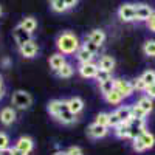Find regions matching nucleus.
Instances as JSON below:
<instances>
[{"instance_id":"obj_46","label":"nucleus","mask_w":155,"mask_h":155,"mask_svg":"<svg viewBox=\"0 0 155 155\" xmlns=\"http://www.w3.org/2000/svg\"><path fill=\"white\" fill-rule=\"evenodd\" d=\"M53 155H67V152H65V150H58V152H54Z\"/></svg>"},{"instance_id":"obj_33","label":"nucleus","mask_w":155,"mask_h":155,"mask_svg":"<svg viewBox=\"0 0 155 155\" xmlns=\"http://www.w3.org/2000/svg\"><path fill=\"white\" fill-rule=\"evenodd\" d=\"M132 85H134V90H135V92H144L146 87H147V85L144 84V81L141 79L140 76L137 78V79H134V81H132Z\"/></svg>"},{"instance_id":"obj_45","label":"nucleus","mask_w":155,"mask_h":155,"mask_svg":"<svg viewBox=\"0 0 155 155\" xmlns=\"http://www.w3.org/2000/svg\"><path fill=\"white\" fill-rule=\"evenodd\" d=\"M2 65H5V67H6V65H9V59H8V58H5V59L2 61Z\"/></svg>"},{"instance_id":"obj_26","label":"nucleus","mask_w":155,"mask_h":155,"mask_svg":"<svg viewBox=\"0 0 155 155\" xmlns=\"http://www.w3.org/2000/svg\"><path fill=\"white\" fill-rule=\"evenodd\" d=\"M143 53L147 58H155V39H149L143 44Z\"/></svg>"},{"instance_id":"obj_38","label":"nucleus","mask_w":155,"mask_h":155,"mask_svg":"<svg viewBox=\"0 0 155 155\" xmlns=\"http://www.w3.org/2000/svg\"><path fill=\"white\" fill-rule=\"evenodd\" d=\"M67 155H84V150L81 146H70L65 149Z\"/></svg>"},{"instance_id":"obj_27","label":"nucleus","mask_w":155,"mask_h":155,"mask_svg":"<svg viewBox=\"0 0 155 155\" xmlns=\"http://www.w3.org/2000/svg\"><path fill=\"white\" fill-rule=\"evenodd\" d=\"M98 87H99V92H101L102 96L107 95L109 92H112V90L115 88V78H110L109 81H104V82L98 84Z\"/></svg>"},{"instance_id":"obj_14","label":"nucleus","mask_w":155,"mask_h":155,"mask_svg":"<svg viewBox=\"0 0 155 155\" xmlns=\"http://www.w3.org/2000/svg\"><path fill=\"white\" fill-rule=\"evenodd\" d=\"M85 39L87 41H90V42H93L95 45H98L99 48L104 45V42H106V39H107V34H106V31L104 30H101V28H95V30H92L87 36H85Z\"/></svg>"},{"instance_id":"obj_8","label":"nucleus","mask_w":155,"mask_h":155,"mask_svg":"<svg viewBox=\"0 0 155 155\" xmlns=\"http://www.w3.org/2000/svg\"><path fill=\"white\" fill-rule=\"evenodd\" d=\"M12 37H14V42L17 44V47H20V45H23V44L30 42L31 39H33V34L28 33V31L19 23V25H16V28L12 30Z\"/></svg>"},{"instance_id":"obj_1","label":"nucleus","mask_w":155,"mask_h":155,"mask_svg":"<svg viewBox=\"0 0 155 155\" xmlns=\"http://www.w3.org/2000/svg\"><path fill=\"white\" fill-rule=\"evenodd\" d=\"M81 47V41L73 31H62L56 39V48L64 56L74 54Z\"/></svg>"},{"instance_id":"obj_6","label":"nucleus","mask_w":155,"mask_h":155,"mask_svg":"<svg viewBox=\"0 0 155 155\" xmlns=\"http://www.w3.org/2000/svg\"><path fill=\"white\" fill-rule=\"evenodd\" d=\"M98 71H99V67L96 62H85V64H79L78 65V73L84 79H95Z\"/></svg>"},{"instance_id":"obj_47","label":"nucleus","mask_w":155,"mask_h":155,"mask_svg":"<svg viewBox=\"0 0 155 155\" xmlns=\"http://www.w3.org/2000/svg\"><path fill=\"white\" fill-rule=\"evenodd\" d=\"M2 14H3V8H2V5H0V17H2Z\"/></svg>"},{"instance_id":"obj_7","label":"nucleus","mask_w":155,"mask_h":155,"mask_svg":"<svg viewBox=\"0 0 155 155\" xmlns=\"http://www.w3.org/2000/svg\"><path fill=\"white\" fill-rule=\"evenodd\" d=\"M19 53L25 59H33V58H36L39 54V44L34 41V39H31L30 42L19 47Z\"/></svg>"},{"instance_id":"obj_42","label":"nucleus","mask_w":155,"mask_h":155,"mask_svg":"<svg viewBox=\"0 0 155 155\" xmlns=\"http://www.w3.org/2000/svg\"><path fill=\"white\" fill-rule=\"evenodd\" d=\"M5 96V85H3V78L0 74V99H3Z\"/></svg>"},{"instance_id":"obj_11","label":"nucleus","mask_w":155,"mask_h":155,"mask_svg":"<svg viewBox=\"0 0 155 155\" xmlns=\"http://www.w3.org/2000/svg\"><path fill=\"white\" fill-rule=\"evenodd\" d=\"M16 120H17V112H16V109L14 107H9V106H6V107H3L2 110H0V123H2L3 126H12L16 123Z\"/></svg>"},{"instance_id":"obj_31","label":"nucleus","mask_w":155,"mask_h":155,"mask_svg":"<svg viewBox=\"0 0 155 155\" xmlns=\"http://www.w3.org/2000/svg\"><path fill=\"white\" fill-rule=\"evenodd\" d=\"M95 123L109 127V112H99V113L95 116Z\"/></svg>"},{"instance_id":"obj_12","label":"nucleus","mask_w":155,"mask_h":155,"mask_svg":"<svg viewBox=\"0 0 155 155\" xmlns=\"http://www.w3.org/2000/svg\"><path fill=\"white\" fill-rule=\"evenodd\" d=\"M65 106L68 107V110L74 115H79L84 112V107H85V102L81 96H71L68 99H65Z\"/></svg>"},{"instance_id":"obj_21","label":"nucleus","mask_w":155,"mask_h":155,"mask_svg":"<svg viewBox=\"0 0 155 155\" xmlns=\"http://www.w3.org/2000/svg\"><path fill=\"white\" fill-rule=\"evenodd\" d=\"M74 56H76V61L79 62V64H85V62H93V59H95V54L93 53H90V51L87 50V48H84L82 45L79 47V50L74 53Z\"/></svg>"},{"instance_id":"obj_34","label":"nucleus","mask_w":155,"mask_h":155,"mask_svg":"<svg viewBox=\"0 0 155 155\" xmlns=\"http://www.w3.org/2000/svg\"><path fill=\"white\" fill-rule=\"evenodd\" d=\"M132 116L134 118H146L147 120V113L143 109H140L137 104H132Z\"/></svg>"},{"instance_id":"obj_24","label":"nucleus","mask_w":155,"mask_h":155,"mask_svg":"<svg viewBox=\"0 0 155 155\" xmlns=\"http://www.w3.org/2000/svg\"><path fill=\"white\" fill-rule=\"evenodd\" d=\"M74 74V67L71 65L70 62H65L64 65L56 71V76L61 78V79H70V78Z\"/></svg>"},{"instance_id":"obj_23","label":"nucleus","mask_w":155,"mask_h":155,"mask_svg":"<svg viewBox=\"0 0 155 155\" xmlns=\"http://www.w3.org/2000/svg\"><path fill=\"white\" fill-rule=\"evenodd\" d=\"M102 98H104L106 102H107V104H110V106H121L123 101H124V98H123L118 92H116L115 88L112 90V92H109L107 95H104Z\"/></svg>"},{"instance_id":"obj_18","label":"nucleus","mask_w":155,"mask_h":155,"mask_svg":"<svg viewBox=\"0 0 155 155\" xmlns=\"http://www.w3.org/2000/svg\"><path fill=\"white\" fill-rule=\"evenodd\" d=\"M67 62V59H65V56H64L62 53H54V54H51L50 56V59H48V65H50V68L53 70L54 73L64 65V64Z\"/></svg>"},{"instance_id":"obj_41","label":"nucleus","mask_w":155,"mask_h":155,"mask_svg":"<svg viewBox=\"0 0 155 155\" xmlns=\"http://www.w3.org/2000/svg\"><path fill=\"white\" fill-rule=\"evenodd\" d=\"M64 2H65V5H67L68 9H73V8L78 5V2H79V0H64Z\"/></svg>"},{"instance_id":"obj_37","label":"nucleus","mask_w":155,"mask_h":155,"mask_svg":"<svg viewBox=\"0 0 155 155\" xmlns=\"http://www.w3.org/2000/svg\"><path fill=\"white\" fill-rule=\"evenodd\" d=\"M121 121H120V118L116 116V113L115 112H109V129H113V127H116Z\"/></svg>"},{"instance_id":"obj_10","label":"nucleus","mask_w":155,"mask_h":155,"mask_svg":"<svg viewBox=\"0 0 155 155\" xmlns=\"http://www.w3.org/2000/svg\"><path fill=\"white\" fill-rule=\"evenodd\" d=\"M65 109H67L65 99H51V101H48V104H47V112H48V115H51L54 120H56Z\"/></svg>"},{"instance_id":"obj_3","label":"nucleus","mask_w":155,"mask_h":155,"mask_svg":"<svg viewBox=\"0 0 155 155\" xmlns=\"http://www.w3.org/2000/svg\"><path fill=\"white\" fill-rule=\"evenodd\" d=\"M116 16L121 22L126 23L135 22V3H123L116 11Z\"/></svg>"},{"instance_id":"obj_22","label":"nucleus","mask_w":155,"mask_h":155,"mask_svg":"<svg viewBox=\"0 0 155 155\" xmlns=\"http://www.w3.org/2000/svg\"><path fill=\"white\" fill-rule=\"evenodd\" d=\"M138 137L141 138V141H143L146 150H150V149L155 147V135H153L150 130H147V129H146V130H143Z\"/></svg>"},{"instance_id":"obj_40","label":"nucleus","mask_w":155,"mask_h":155,"mask_svg":"<svg viewBox=\"0 0 155 155\" xmlns=\"http://www.w3.org/2000/svg\"><path fill=\"white\" fill-rule=\"evenodd\" d=\"M144 93H146V96H149L150 99H155V82L146 87V90H144Z\"/></svg>"},{"instance_id":"obj_28","label":"nucleus","mask_w":155,"mask_h":155,"mask_svg":"<svg viewBox=\"0 0 155 155\" xmlns=\"http://www.w3.org/2000/svg\"><path fill=\"white\" fill-rule=\"evenodd\" d=\"M51 9H53L54 12H65L68 11L67 5L64 0H51Z\"/></svg>"},{"instance_id":"obj_13","label":"nucleus","mask_w":155,"mask_h":155,"mask_svg":"<svg viewBox=\"0 0 155 155\" xmlns=\"http://www.w3.org/2000/svg\"><path fill=\"white\" fill-rule=\"evenodd\" d=\"M14 147H17V149H20V150H23L25 153L30 155V153L34 150V140H33L31 137H28V135H22V137H19V138L16 140Z\"/></svg>"},{"instance_id":"obj_29","label":"nucleus","mask_w":155,"mask_h":155,"mask_svg":"<svg viewBox=\"0 0 155 155\" xmlns=\"http://www.w3.org/2000/svg\"><path fill=\"white\" fill-rule=\"evenodd\" d=\"M132 149H134L135 152H138V153L146 152V147H144L143 141H141V138H140L138 135H137L135 138H132Z\"/></svg>"},{"instance_id":"obj_2","label":"nucleus","mask_w":155,"mask_h":155,"mask_svg":"<svg viewBox=\"0 0 155 155\" xmlns=\"http://www.w3.org/2000/svg\"><path fill=\"white\" fill-rule=\"evenodd\" d=\"M11 104L16 110H28L33 104V96L27 90H16V92H12Z\"/></svg>"},{"instance_id":"obj_44","label":"nucleus","mask_w":155,"mask_h":155,"mask_svg":"<svg viewBox=\"0 0 155 155\" xmlns=\"http://www.w3.org/2000/svg\"><path fill=\"white\" fill-rule=\"evenodd\" d=\"M12 155H28V153H25L23 150H20L17 147H12Z\"/></svg>"},{"instance_id":"obj_35","label":"nucleus","mask_w":155,"mask_h":155,"mask_svg":"<svg viewBox=\"0 0 155 155\" xmlns=\"http://www.w3.org/2000/svg\"><path fill=\"white\" fill-rule=\"evenodd\" d=\"M84 48H87L88 51H90V53H93V54H96L98 53V51H99V47L98 45H95L93 42H90V41H87V39H84V42L81 44Z\"/></svg>"},{"instance_id":"obj_36","label":"nucleus","mask_w":155,"mask_h":155,"mask_svg":"<svg viewBox=\"0 0 155 155\" xmlns=\"http://www.w3.org/2000/svg\"><path fill=\"white\" fill-rule=\"evenodd\" d=\"M9 135L6 132H0V149H5V147H9Z\"/></svg>"},{"instance_id":"obj_25","label":"nucleus","mask_w":155,"mask_h":155,"mask_svg":"<svg viewBox=\"0 0 155 155\" xmlns=\"http://www.w3.org/2000/svg\"><path fill=\"white\" fill-rule=\"evenodd\" d=\"M20 25L27 30L28 33H34L36 30H37V19L36 17H33V16H28V17H23L22 19V22H20Z\"/></svg>"},{"instance_id":"obj_5","label":"nucleus","mask_w":155,"mask_h":155,"mask_svg":"<svg viewBox=\"0 0 155 155\" xmlns=\"http://www.w3.org/2000/svg\"><path fill=\"white\" fill-rule=\"evenodd\" d=\"M109 132H110V129H109V127L101 126V124H98V123H95V121L90 124V126L87 127V130H85L87 137H88V138H92V140L106 138V137L109 135Z\"/></svg>"},{"instance_id":"obj_4","label":"nucleus","mask_w":155,"mask_h":155,"mask_svg":"<svg viewBox=\"0 0 155 155\" xmlns=\"http://www.w3.org/2000/svg\"><path fill=\"white\" fill-rule=\"evenodd\" d=\"M115 90L118 92L124 99L126 98H130L135 90H134V85H132V81H127V79H123V78H115Z\"/></svg>"},{"instance_id":"obj_43","label":"nucleus","mask_w":155,"mask_h":155,"mask_svg":"<svg viewBox=\"0 0 155 155\" xmlns=\"http://www.w3.org/2000/svg\"><path fill=\"white\" fill-rule=\"evenodd\" d=\"M0 155H12V147H5V149H0Z\"/></svg>"},{"instance_id":"obj_32","label":"nucleus","mask_w":155,"mask_h":155,"mask_svg":"<svg viewBox=\"0 0 155 155\" xmlns=\"http://www.w3.org/2000/svg\"><path fill=\"white\" fill-rule=\"evenodd\" d=\"M110 78H113V76H112V73L104 71V70H99V71L96 73V76H95V81H96L98 84H101V82H104V81H109Z\"/></svg>"},{"instance_id":"obj_16","label":"nucleus","mask_w":155,"mask_h":155,"mask_svg":"<svg viewBox=\"0 0 155 155\" xmlns=\"http://www.w3.org/2000/svg\"><path fill=\"white\" fill-rule=\"evenodd\" d=\"M96 64H98L99 70H104V71H109V73H113V70H115V67H116V61H115V58L110 56V54L101 56Z\"/></svg>"},{"instance_id":"obj_20","label":"nucleus","mask_w":155,"mask_h":155,"mask_svg":"<svg viewBox=\"0 0 155 155\" xmlns=\"http://www.w3.org/2000/svg\"><path fill=\"white\" fill-rule=\"evenodd\" d=\"M56 121H59V123L64 124V126H71V124H74V123L78 121V115L71 113V112L68 110V107H67V109L56 118Z\"/></svg>"},{"instance_id":"obj_9","label":"nucleus","mask_w":155,"mask_h":155,"mask_svg":"<svg viewBox=\"0 0 155 155\" xmlns=\"http://www.w3.org/2000/svg\"><path fill=\"white\" fill-rule=\"evenodd\" d=\"M153 8L147 3H135V22H147Z\"/></svg>"},{"instance_id":"obj_30","label":"nucleus","mask_w":155,"mask_h":155,"mask_svg":"<svg viewBox=\"0 0 155 155\" xmlns=\"http://www.w3.org/2000/svg\"><path fill=\"white\" fill-rule=\"evenodd\" d=\"M141 79L144 81V84L146 85H150V84H153L155 82V70H146L143 74L140 76Z\"/></svg>"},{"instance_id":"obj_15","label":"nucleus","mask_w":155,"mask_h":155,"mask_svg":"<svg viewBox=\"0 0 155 155\" xmlns=\"http://www.w3.org/2000/svg\"><path fill=\"white\" fill-rule=\"evenodd\" d=\"M112 130H113V135L118 140H132V130H130L129 123H120Z\"/></svg>"},{"instance_id":"obj_17","label":"nucleus","mask_w":155,"mask_h":155,"mask_svg":"<svg viewBox=\"0 0 155 155\" xmlns=\"http://www.w3.org/2000/svg\"><path fill=\"white\" fill-rule=\"evenodd\" d=\"M115 113H116V116L120 118V121L121 123H129L134 116H132V106H129V104H121V106H118V109L115 110Z\"/></svg>"},{"instance_id":"obj_19","label":"nucleus","mask_w":155,"mask_h":155,"mask_svg":"<svg viewBox=\"0 0 155 155\" xmlns=\"http://www.w3.org/2000/svg\"><path fill=\"white\" fill-rule=\"evenodd\" d=\"M135 104H137L140 109H143L147 115H150V113L153 112V107H155L153 99H150V98H149V96H146V95L140 96V98H138V101L135 102Z\"/></svg>"},{"instance_id":"obj_39","label":"nucleus","mask_w":155,"mask_h":155,"mask_svg":"<svg viewBox=\"0 0 155 155\" xmlns=\"http://www.w3.org/2000/svg\"><path fill=\"white\" fill-rule=\"evenodd\" d=\"M146 27L149 28V31H152V33H155V11L150 14V17L147 19V22H146Z\"/></svg>"}]
</instances>
